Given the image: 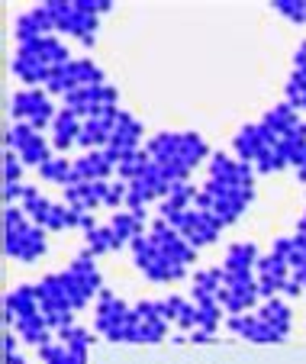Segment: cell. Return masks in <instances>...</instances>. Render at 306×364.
<instances>
[{
  "mask_svg": "<svg viewBox=\"0 0 306 364\" xmlns=\"http://www.w3.org/2000/svg\"><path fill=\"white\" fill-rule=\"evenodd\" d=\"M232 151H236V159H242L245 165H252L258 174H274L287 168V159L280 155L278 142L268 136V129L261 123L242 126L236 132V139H232Z\"/></svg>",
  "mask_w": 306,
  "mask_h": 364,
  "instance_id": "9c48e42d",
  "label": "cell"
},
{
  "mask_svg": "<svg viewBox=\"0 0 306 364\" xmlns=\"http://www.w3.org/2000/svg\"><path fill=\"white\" fill-rule=\"evenodd\" d=\"M4 252H7V258H16L23 264L39 262L42 255L48 252L46 229L36 226L20 203L4 210Z\"/></svg>",
  "mask_w": 306,
  "mask_h": 364,
  "instance_id": "ba28073f",
  "label": "cell"
},
{
  "mask_svg": "<svg viewBox=\"0 0 306 364\" xmlns=\"http://www.w3.org/2000/svg\"><path fill=\"white\" fill-rule=\"evenodd\" d=\"M255 168L245 165L236 155H223V151H213L210 155V178L200 187L197 203L200 210L213 213L219 223L232 226V223L242 220V213L248 210V203L255 200Z\"/></svg>",
  "mask_w": 306,
  "mask_h": 364,
  "instance_id": "7a4b0ae2",
  "label": "cell"
},
{
  "mask_svg": "<svg viewBox=\"0 0 306 364\" xmlns=\"http://www.w3.org/2000/svg\"><path fill=\"white\" fill-rule=\"evenodd\" d=\"M81 129H84V119L61 107L58 117H55V123H52V149L55 151H68L71 145H78Z\"/></svg>",
  "mask_w": 306,
  "mask_h": 364,
  "instance_id": "83f0119b",
  "label": "cell"
},
{
  "mask_svg": "<svg viewBox=\"0 0 306 364\" xmlns=\"http://www.w3.org/2000/svg\"><path fill=\"white\" fill-rule=\"evenodd\" d=\"M65 110H71L81 119L103 117V113L120 110V94L113 84H90V87H81L65 97Z\"/></svg>",
  "mask_w": 306,
  "mask_h": 364,
  "instance_id": "e0dca14e",
  "label": "cell"
},
{
  "mask_svg": "<svg viewBox=\"0 0 306 364\" xmlns=\"http://www.w3.org/2000/svg\"><path fill=\"white\" fill-rule=\"evenodd\" d=\"M116 119H120V110L103 113V117H90V119H84V129H81V139H78V145H81L84 151L107 149V145H110V136H113Z\"/></svg>",
  "mask_w": 306,
  "mask_h": 364,
  "instance_id": "cb8c5ba5",
  "label": "cell"
},
{
  "mask_svg": "<svg viewBox=\"0 0 306 364\" xmlns=\"http://www.w3.org/2000/svg\"><path fill=\"white\" fill-rule=\"evenodd\" d=\"M84 235H88V248H84V252H88L90 258L120 252V248L132 245L139 235H145V216L132 213V210H120V213H113L103 226H94Z\"/></svg>",
  "mask_w": 306,
  "mask_h": 364,
  "instance_id": "30bf717a",
  "label": "cell"
},
{
  "mask_svg": "<svg viewBox=\"0 0 306 364\" xmlns=\"http://www.w3.org/2000/svg\"><path fill=\"white\" fill-rule=\"evenodd\" d=\"M90 84H107V75L103 68L94 62V58H71L61 68H55V75L48 77L46 90L58 97H68L81 87H90Z\"/></svg>",
  "mask_w": 306,
  "mask_h": 364,
  "instance_id": "9a60e30c",
  "label": "cell"
},
{
  "mask_svg": "<svg viewBox=\"0 0 306 364\" xmlns=\"http://www.w3.org/2000/svg\"><path fill=\"white\" fill-rule=\"evenodd\" d=\"M132 306H136V316H139L136 342H149V345L164 342L171 323H168V316H164L162 300H139V303H132Z\"/></svg>",
  "mask_w": 306,
  "mask_h": 364,
  "instance_id": "44dd1931",
  "label": "cell"
},
{
  "mask_svg": "<svg viewBox=\"0 0 306 364\" xmlns=\"http://www.w3.org/2000/svg\"><path fill=\"white\" fill-rule=\"evenodd\" d=\"M65 62H71L68 46H65L58 36H42V39L20 42V46H16L14 75L20 77L26 87H36V84H48L55 68H61Z\"/></svg>",
  "mask_w": 306,
  "mask_h": 364,
  "instance_id": "5b68a950",
  "label": "cell"
},
{
  "mask_svg": "<svg viewBox=\"0 0 306 364\" xmlns=\"http://www.w3.org/2000/svg\"><path fill=\"white\" fill-rule=\"evenodd\" d=\"M226 329L232 336L245 338V342H258V345H271V342H284L258 313H242V316H229L226 319Z\"/></svg>",
  "mask_w": 306,
  "mask_h": 364,
  "instance_id": "7402d4cb",
  "label": "cell"
},
{
  "mask_svg": "<svg viewBox=\"0 0 306 364\" xmlns=\"http://www.w3.org/2000/svg\"><path fill=\"white\" fill-rule=\"evenodd\" d=\"M197 193H200V187H194L191 181H187V184H174V191L158 206V216H162V220H174V216L187 213V210L197 203Z\"/></svg>",
  "mask_w": 306,
  "mask_h": 364,
  "instance_id": "f546056e",
  "label": "cell"
},
{
  "mask_svg": "<svg viewBox=\"0 0 306 364\" xmlns=\"http://www.w3.org/2000/svg\"><path fill=\"white\" fill-rule=\"evenodd\" d=\"M162 309H164V316H168V323H174L177 329L197 332L200 313H197V303H194V300L171 294V296H164V300H162Z\"/></svg>",
  "mask_w": 306,
  "mask_h": 364,
  "instance_id": "4316f807",
  "label": "cell"
},
{
  "mask_svg": "<svg viewBox=\"0 0 306 364\" xmlns=\"http://www.w3.org/2000/svg\"><path fill=\"white\" fill-rule=\"evenodd\" d=\"M16 46L20 42H33V39H42V36H55V26H52V16H48L46 4H39V7L26 10V14L16 16Z\"/></svg>",
  "mask_w": 306,
  "mask_h": 364,
  "instance_id": "603a6c76",
  "label": "cell"
},
{
  "mask_svg": "<svg viewBox=\"0 0 306 364\" xmlns=\"http://www.w3.org/2000/svg\"><path fill=\"white\" fill-rule=\"evenodd\" d=\"M142 136H145L142 123H139V119L132 117L130 110H120V119H116L113 136H110V145H107V155L116 161V168H120L122 159H130L132 151L145 149V145H142Z\"/></svg>",
  "mask_w": 306,
  "mask_h": 364,
  "instance_id": "ffe728a7",
  "label": "cell"
},
{
  "mask_svg": "<svg viewBox=\"0 0 306 364\" xmlns=\"http://www.w3.org/2000/svg\"><path fill=\"white\" fill-rule=\"evenodd\" d=\"M219 290H223V268H200L191 281V300H219Z\"/></svg>",
  "mask_w": 306,
  "mask_h": 364,
  "instance_id": "4dcf8cb0",
  "label": "cell"
},
{
  "mask_svg": "<svg viewBox=\"0 0 306 364\" xmlns=\"http://www.w3.org/2000/svg\"><path fill=\"white\" fill-rule=\"evenodd\" d=\"M39 178L48 181V184H58L61 191L71 184H78V171H75V161L65 159V155H55L52 161H46V165L39 168Z\"/></svg>",
  "mask_w": 306,
  "mask_h": 364,
  "instance_id": "1f68e13d",
  "label": "cell"
},
{
  "mask_svg": "<svg viewBox=\"0 0 306 364\" xmlns=\"http://www.w3.org/2000/svg\"><path fill=\"white\" fill-rule=\"evenodd\" d=\"M287 103L293 110H306V68H293L287 81Z\"/></svg>",
  "mask_w": 306,
  "mask_h": 364,
  "instance_id": "d6a6232c",
  "label": "cell"
},
{
  "mask_svg": "<svg viewBox=\"0 0 306 364\" xmlns=\"http://www.w3.org/2000/svg\"><path fill=\"white\" fill-rule=\"evenodd\" d=\"M94 345V332L84 326H65L55 332V338L39 348L42 364H88V351Z\"/></svg>",
  "mask_w": 306,
  "mask_h": 364,
  "instance_id": "4fadbf2b",
  "label": "cell"
},
{
  "mask_svg": "<svg viewBox=\"0 0 306 364\" xmlns=\"http://www.w3.org/2000/svg\"><path fill=\"white\" fill-rule=\"evenodd\" d=\"M145 151L168 174L171 184H187L197 165H204L213 155L200 132H158L145 142Z\"/></svg>",
  "mask_w": 306,
  "mask_h": 364,
  "instance_id": "3957f363",
  "label": "cell"
},
{
  "mask_svg": "<svg viewBox=\"0 0 306 364\" xmlns=\"http://www.w3.org/2000/svg\"><path fill=\"white\" fill-rule=\"evenodd\" d=\"M100 290H103L100 271H97L94 258L88 252L78 255L75 262L68 264V271L46 274L36 284L42 313H46L52 332L65 329V326H75V313L88 306L94 296H100Z\"/></svg>",
  "mask_w": 306,
  "mask_h": 364,
  "instance_id": "6da1fadb",
  "label": "cell"
},
{
  "mask_svg": "<svg viewBox=\"0 0 306 364\" xmlns=\"http://www.w3.org/2000/svg\"><path fill=\"white\" fill-rule=\"evenodd\" d=\"M297 235H303L306 239V210H303V216H300V223H297Z\"/></svg>",
  "mask_w": 306,
  "mask_h": 364,
  "instance_id": "e575fe53",
  "label": "cell"
},
{
  "mask_svg": "<svg viewBox=\"0 0 306 364\" xmlns=\"http://www.w3.org/2000/svg\"><path fill=\"white\" fill-rule=\"evenodd\" d=\"M10 113H14L16 123H26L33 126V129L46 132L52 129L55 117H58V110H55L52 103V94L42 87H23L14 94V100H10Z\"/></svg>",
  "mask_w": 306,
  "mask_h": 364,
  "instance_id": "5bb4252c",
  "label": "cell"
},
{
  "mask_svg": "<svg viewBox=\"0 0 306 364\" xmlns=\"http://www.w3.org/2000/svg\"><path fill=\"white\" fill-rule=\"evenodd\" d=\"M168 223L177 229V232L184 235V239L191 242L194 248L213 245V242L219 239V232H223V223H219L213 213H206V210H200V206H191L187 213L174 216V220H168Z\"/></svg>",
  "mask_w": 306,
  "mask_h": 364,
  "instance_id": "ac0fdd59",
  "label": "cell"
},
{
  "mask_svg": "<svg viewBox=\"0 0 306 364\" xmlns=\"http://www.w3.org/2000/svg\"><path fill=\"white\" fill-rule=\"evenodd\" d=\"M20 206L26 210L29 220L36 226H42L46 232H65V229H84V232H90L94 226H100L94 220V213H81V210H75L68 203H52L39 187H23Z\"/></svg>",
  "mask_w": 306,
  "mask_h": 364,
  "instance_id": "52a82bcc",
  "label": "cell"
},
{
  "mask_svg": "<svg viewBox=\"0 0 306 364\" xmlns=\"http://www.w3.org/2000/svg\"><path fill=\"white\" fill-rule=\"evenodd\" d=\"M258 123L265 126L268 136L278 142L280 155L287 159V168H293L297 181L306 184V123L300 119V113L284 100V103H278V107H271Z\"/></svg>",
  "mask_w": 306,
  "mask_h": 364,
  "instance_id": "277c9868",
  "label": "cell"
},
{
  "mask_svg": "<svg viewBox=\"0 0 306 364\" xmlns=\"http://www.w3.org/2000/svg\"><path fill=\"white\" fill-rule=\"evenodd\" d=\"M94 329L107 342H136V329H139L136 306H130L113 290L103 287L100 296H97V309H94Z\"/></svg>",
  "mask_w": 306,
  "mask_h": 364,
  "instance_id": "8fae6325",
  "label": "cell"
},
{
  "mask_svg": "<svg viewBox=\"0 0 306 364\" xmlns=\"http://www.w3.org/2000/svg\"><path fill=\"white\" fill-rule=\"evenodd\" d=\"M75 171L78 181H110V174H116V161L107 155V149L97 151H84L81 159H75Z\"/></svg>",
  "mask_w": 306,
  "mask_h": 364,
  "instance_id": "d4e9b609",
  "label": "cell"
},
{
  "mask_svg": "<svg viewBox=\"0 0 306 364\" xmlns=\"http://www.w3.org/2000/svg\"><path fill=\"white\" fill-rule=\"evenodd\" d=\"M271 7L278 10V14L284 16V20L306 26V0H274Z\"/></svg>",
  "mask_w": 306,
  "mask_h": 364,
  "instance_id": "836d02e7",
  "label": "cell"
},
{
  "mask_svg": "<svg viewBox=\"0 0 306 364\" xmlns=\"http://www.w3.org/2000/svg\"><path fill=\"white\" fill-rule=\"evenodd\" d=\"M130 248H132V262H136V268L142 271L149 281H155V284H177V281H184V277H187V268H184L181 262H174V258H171L162 245H155V242L149 239V232L139 235Z\"/></svg>",
  "mask_w": 306,
  "mask_h": 364,
  "instance_id": "7c38bea8",
  "label": "cell"
},
{
  "mask_svg": "<svg viewBox=\"0 0 306 364\" xmlns=\"http://www.w3.org/2000/svg\"><path fill=\"white\" fill-rule=\"evenodd\" d=\"M4 142H7L10 151H16V159L23 161V165H33V168H42L46 161H52V139H46L39 129H33V126L26 123H16L7 129V136H4Z\"/></svg>",
  "mask_w": 306,
  "mask_h": 364,
  "instance_id": "2e32d148",
  "label": "cell"
},
{
  "mask_svg": "<svg viewBox=\"0 0 306 364\" xmlns=\"http://www.w3.org/2000/svg\"><path fill=\"white\" fill-rule=\"evenodd\" d=\"M274 252H280L287 262H290L293 281L306 290V239L303 235H287V239H278L274 242Z\"/></svg>",
  "mask_w": 306,
  "mask_h": 364,
  "instance_id": "f1b7e54d",
  "label": "cell"
},
{
  "mask_svg": "<svg viewBox=\"0 0 306 364\" xmlns=\"http://www.w3.org/2000/svg\"><path fill=\"white\" fill-rule=\"evenodd\" d=\"M46 10L52 16L55 33H68L84 46L97 42V23L103 14L113 10L110 0H46Z\"/></svg>",
  "mask_w": 306,
  "mask_h": 364,
  "instance_id": "8992f818",
  "label": "cell"
},
{
  "mask_svg": "<svg viewBox=\"0 0 306 364\" xmlns=\"http://www.w3.org/2000/svg\"><path fill=\"white\" fill-rule=\"evenodd\" d=\"M258 245H252V242H236V245L226 248V258L219 268L226 271V274H255L258 271Z\"/></svg>",
  "mask_w": 306,
  "mask_h": 364,
  "instance_id": "484cf974",
  "label": "cell"
},
{
  "mask_svg": "<svg viewBox=\"0 0 306 364\" xmlns=\"http://www.w3.org/2000/svg\"><path fill=\"white\" fill-rule=\"evenodd\" d=\"M258 287H261V300H271V296H280L287 294V284L293 281V271H290V262H287L280 252H268L258 258Z\"/></svg>",
  "mask_w": 306,
  "mask_h": 364,
  "instance_id": "d6986e66",
  "label": "cell"
}]
</instances>
